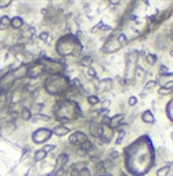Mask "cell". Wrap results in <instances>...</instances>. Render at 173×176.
<instances>
[{"label":"cell","instance_id":"cell-1","mask_svg":"<svg viewBox=\"0 0 173 176\" xmlns=\"http://www.w3.org/2000/svg\"><path fill=\"white\" fill-rule=\"evenodd\" d=\"M57 50H58V53H61L62 56H69V54H72V56H78V54L80 53V50H82V47H80V44L78 43V40H76L75 38H72L71 44L65 43L64 38H62L61 40H58Z\"/></svg>","mask_w":173,"mask_h":176},{"label":"cell","instance_id":"cell-2","mask_svg":"<svg viewBox=\"0 0 173 176\" xmlns=\"http://www.w3.org/2000/svg\"><path fill=\"white\" fill-rule=\"evenodd\" d=\"M67 85H68V80L61 75H53L50 79L46 82L47 90H49L50 93H60V92H64V90L67 89Z\"/></svg>","mask_w":173,"mask_h":176},{"label":"cell","instance_id":"cell-3","mask_svg":"<svg viewBox=\"0 0 173 176\" xmlns=\"http://www.w3.org/2000/svg\"><path fill=\"white\" fill-rule=\"evenodd\" d=\"M51 130L49 129H39L33 133V141L35 143H44L47 139H50Z\"/></svg>","mask_w":173,"mask_h":176},{"label":"cell","instance_id":"cell-4","mask_svg":"<svg viewBox=\"0 0 173 176\" xmlns=\"http://www.w3.org/2000/svg\"><path fill=\"white\" fill-rule=\"evenodd\" d=\"M82 141H86V136L82 132H75L69 137V143L72 144H82Z\"/></svg>","mask_w":173,"mask_h":176},{"label":"cell","instance_id":"cell-5","mask_svg":"<svg viewBox=\"0 0 173 176\" xmlns=\"http://www.w3.org/2000/svg\"><path fill=\"white\" fill-rule=\"evenodd\" d=\"M123 119H125V115H123V114H119V115H116V117H114V118L109 119V123H108V125H111L112 128H115V126L122 125Z\"/></svg>","mask_w":173,"mask_h":176},{"label":"cell","instance_id":"cell-6","mask_svg":"<svg viewBox=\"0 0 173 176\" xmlns=\"http://www.w3.org/2000/svg\"><path fill=\"white\" fill-rule=\"evenodd\" d=\"M141 118H143V121H144V122H147V123H154V115H152L150 111L143 112Z\"/></svg>","mask_w":173,"mask_h":176},{"label":"cell","instance_id":"cell-7","mask_svg":"<svg viewBox=\"0 0 173 176\" xmlns=\"http://www.w3.org/2000/svg\"><path fill=\"white\" fill-rule=\"evenodd\" d=\"M69 132V129L67 128V126H57L54 129V133L57 135V136H64V135H67V133Z\"/></svg>","mask_w":173,"mask_h":176},{"label":"cell","instance_id":"cell-8","mask_svg":"<svg viewBox=\"0 0 173 176\" xmlns=\"http://www.w3.org/2000/svg\"><path fill=\"white\" fill-rule=\"evenodd\" d=\"M67 162H68V155L61 154L60 157H58V159H57V168H62Z\"/></svg>","mask_w":173,"mask_h":176},{"label":"cell","instance_id":"cell-9","mask_svg":"<svg viewBox=\"0 0 173 176\" xmlns=\"http://www.w3.org/2000/svg\"><path fill=\"white\" fill-rule=\"evenodd\" d=\"M10 25V20H8V17H0V31H3V29H6L7 26Z\"/></svg>","mask_w":173,"mask_h":176},{"label":"cell","instance_id":"cell-10","mask_svg":"<svg viewBox=\"0 0 173 176\" xmlns=\"http://www.w3.org/2000/svg\"><path fill=\"white\" fill-rule=\"evenodd\" d=\"M10 24L14 26V28L18 29V28H21V26H22V24H24V22H22V20H21L19 17H14V18H13V20L10 21Z\"/></svg>","mask_w":173,"mask_h":176},{"label":"cell","instance_id":"cell-11","mask_svg":"<svg viewBox=\"0 0 173 176\" xmlns=\"http://www.w3.org/2000/svg\"><path fill=\"white\" fill-rule=\"evenodd\" d=\"M169 171H170V165H166V166H163V168L158 169L157 175H158V176H166V173L169 172Z\"/></svg>","mask_w":173,"mask_h":176},{"label":"cell","instance_id":"cell-12","mask_svg":"<svg viewBox=\"0 0 173 176\" xmlns=\"http://www.w3.org/2000/svg\"><path fill=\"white\" fill-rule=\"evenodd\" d=\"M46 158V151H43V150H39L36 153V155H35V159L36 161H42V159H44Z\"/></svg>","mask_w":173,"mask_h":176},{"label":"cell","instance_id":"cell-13","mask_svg":"<svg viewBox=\"0 0 173 176\" xmlns=\"http://www.w3.org/2000/svg\"><path fill=\"white\" fill-rule=\"evenodd\" d=\"M172 107H173V101H170V103H168V105H166V110H168V117H169V118H170V121H172V119H173Z\"/></svg>","mask_w":173,"mask_h":176},{"label":"cell","instance_id":"cell-14","mask_svg":"<svg viewBox=\"0 0 173 176\" xmlns=\"http://www.w3.org/2000/svg\"><path fill=\"white\" fill-rule=\"evenodd\" d=\"M80 146H82V150H85V151H89L91 148V143H90V141H87V140L83 141Z\"/></svg>","mask_w":173,"mask_h":176},{"label":"cell","instance_id":"cell-15","mask_svg":"<svg viewBox=\"0 0 173 176\" xmlns=\"http://www.w3.org/2000/svg\"><path fill=\"white\" fill-rule=\"evenodd\" d=\"M39 38H40L42 40H44V42H49V39H50V36H49V33H47V32L40 33V35H39Z\"/></svg>","mask_w":173,"mask_h":176},{"label":"cell","instance_id":"cell-16","mask_svg":"<svg viewBox=\"0 0 173 176\" xmlns=\"http://www.w3.org/2000/svg\"><path fill=\"white\" fill-rule=\"evenodd\" d=\"M89 103H90V104H97L98 103V99H97V96H90L89 97Z\"/></svg>","mask_w":173,"mask_h":176},{"label":"cell","instance_id":"cell-17","mask_svg":"<svg viewBox=\"0 0 173 176\" xmlns=\"http://www.w3.org/2000/svg\"><path fill=\"white\" fill-rule=\"evenodd\" d=\"M22 118L24 119H28V118H31V112H29V110H24V111H22Z\"/></svg>","mask_w":173,"mask_h":176},{"label":"cell","instance_id":"cell-18","mask_svg":"<svg viewBox=\"0 0 173 176\" xmlns=\"http://www.w3.org/2000/svg\"><path fill=\"white\" fill-rule=\"evenodd\" d=\"M137 103V97H134V96H132L129 99V105H134Z\"/></svg>","mask_w":173,"mask_h":176},{"label":"cell","instance_id":"cell-19","mask_svg":"<svg viewBox=\"0 0 173 176\" xmlns=\"http://www.w3.org/2000/svg\"><path fill=\"white\" fill-rule=\"evenodd\" d=\"M155 60H157V58H155V56H148V57H147L148 64H152V62H155Z\"/></svg>","mask_w":173,"mask_h":176},{"label":"cell","instance_id":"cell-20","mask_svg":"<svg viewBox=\"0 0 173 176\" xmlns=\"http://www.w3.org/2000/svg\"><path fill=\"white\" fill-rule=\"evenodd\" d=\"M155 85H157V82H154V80H152V82H148L147 85H145V89H151V87H154Z\"/></svg>","mask_w":173,"mask_h":176},{"label":"cell","instance_id":"cell-21","mask_svg":"<svg viewBox=\"0 0 173 176\" xmlns=\"http://www.w3.org/2000/svg\"><path fill=\"white\" fill-rule=\"evenodd\" d=\"M51 150H54V146H44V148H43V151H51Z\"/></svg>","mask_w":173,"mask_h":176},{"label":"cell","instance_id":"cell-22","mask_svg":"<svg viewBox=\"0 0 173 176\" xmlns=\"http://www.w3.org/2000/svg\"><path fill=\"white\" fill-rule=\"evenodd\" d=\"M89 75H90L91 78H96V71H94L93 68H90L89 69Z\"/></svg>","mask_w":173,"mask_h":176},{"label":"cell","instance_id":"cell-23","mask_svg":"<svg viewBox=\"0 0 173 176\" xmlns=\"http://www.w3.org/2000/svg\"><path fill=\"white\" fill-rule=\"evenodd\" d=\"M10 6V2H0V7H7Z\"/></svg>","mask_w":173,"mask_h":176},{"label":"cell","instance_id":"cell-24","mask_svg":"<svg viewBox=\"0 0 173 176\" xmlns=\"http://www.w3.org/2000/svg\"><path fill=\"white\" fill-rule=\"evenodd\" d=\"M103 123L108 125V123H109V118H108V117H104V118H103Z\"/></svg>","mask_w":173,"mask_h":176}]
</instances>
